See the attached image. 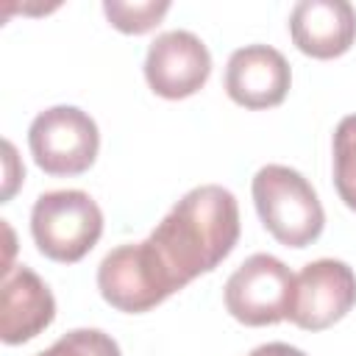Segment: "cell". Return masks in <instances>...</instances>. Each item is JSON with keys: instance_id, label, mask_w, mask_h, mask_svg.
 Returning a JSON list of instances; mask_svg holds the SVG:
<instances>
[{"instance_id": "cell-12", "label": "cell", "mask_w": 356, "mask_h": 356, "mask_svg": "<svg viewBox=\"0 0 356 356\" xmlns=\"http://www.w3.org/2000/svg\"><path fill=\"white\" fill-rule=\"evenodd\" d=\"M334 186L356 211V114L342 117L334 131Z\"/></svg>"}, {"instance_id": "cell-6", "label": "cell", "mask_w": 356, "mask_h": 356, "mask_svg": "<svg viewBox=\"0 0 356 356\" xmlns=\"http://www.w3.org/2000/svg\"><path fill=\"white\" fill-rule=\"evenodd\" d=\"M292 289L295 275L281 259L253 253L231 273L222 295L234 320L245 325H273L286 320Z\"/></svg>"}, {"instance_id": "cell-9", "label": "cell", "mask_w": 356, "mask_h": 356, "mask_svg": "<svg viewBox=\"0 0 356 356\" xmlns=\"http://www.w3.org/2000/svg\"><path fill=\"white\" fill-rule=\"evenodd\" d=\"M292 83L286 58L270 44H245L231 53L225 67V92L236 106L273 108L284 103Z\"/></svg>"}, {"instance_id": "cell-15", "label": "cell", "mask_w": 356, "mask_h": 356, "mask_svg": "<svg viewBox=\"0 0 356 356\" xmlns=\"http://www.w3.org/2000/svg\"><path fill=\"white\" fill-rule=\"evenodd\" d=\"M248 356H306V353L292 348V345H286V342H267V345L253 348Z\"/></svg>"}, {"instance_id": "cell-2", "label": "cell", "mask_w": 356, "mask_h": 356, "mask_svg": "<svg viewBox=\"0 0 356 356\" xmlns=\"http://www.w3.org/2000/svg\"><path fill=\"white\" fill-rule=\"evenodd\" d=\"M250 192L264 228L281 245L306 248L323 234V203L298 170L284 164H267L253 175Z\"/></svg>"}, {"instance_id": "cell-8", "label": "cell", "mask_w": 356, "mask_h": 356, "mask_svg": "<svg viewBox=\"0 0 356 356\" xmlns=\"http://www.w3.org/2000/svg\"><path fill=\"white\" fill-rule=\"evenodd\" d=\"M211 75L209 47L192 31L159 33L145 56L147 86L167 100H181L203 89Z\"/></svg>"}, {"instance_id": "cell-11", "label": "cell", "mask_w": 356, "mask_h": 356, "mask_svg": "<svg viewBox=\"0 0 356 356\" xmlns=\"http://www.w3.org/2000/svg\"><path fill=\"white\" fill-rule=\"evenodd\" d=\"M289 33L300 53L337 58L356 39V8L348 0H300L289 14Z\"/></svg>"}, {"instance_id": "cell-1", "label": "cell", "mask_w": 356, "mask_h": 356, "mask_svg": "<svg viewBox=\"0 0 356 356\" xmlns=\"http://www.w3.org/2000/svg\"><path fill=\"white\" fill-rule=\"evenodd\" d=\"M147 239L181 286H186L234 250L239 239L236 197L217 184L195 186L170 209Z\"/></svg>"}, {"instance_id": "cell-3", "label": "cell", "mask_w": 356, "mask_h": 356, "mask_svg": "<svg viewBox=\"0 0 356 356\" xmlns=\"http://www.w3.org/2000/svg\"><path fill=\"white\" fill-rule=\"evenodd\" d=\"M97 289L108 306L128 314H142L172 292L184 289L150 239L108 250L97 267Z\"/></svg>"}, {"instance_id": "cell-10", "label": "cell", "mask_w": 356, "mask_h": 356, "mask_svg": "<svg viewBox=\"0 0 356 356\" xmlns=\"http://www.w3.org/2000/svg\"><path fill=\"white\" fill-rule=\"evenodd\" d=\"M56 317L50 286L25 264L3 275L0 289V337L6 345H22L42 334Z\"/></svg>"}, {"instance_id": "cell-5", "label": "cell", "mask_w": 356, "mask_h": 356, "mask_svg": "<svg viewBox=\"0 0 356 356\" xmlns=\"http://www.w3.org/2000/svg\"><path fill=\"white\" fill-rule=\"evenodd\" d=\"M28 147L47 175H81L97 159L100 134L86 111L75 106H53L33 117Z\"/></svg>"}, {"instance_id": "cell-14", "label": "cell", "mask_w": 356, "mask_h": 356, "mask_svg": "<svg viewBox=\"0 0 356 356\" xmlns=\"http://www.w3.org/2000/svg\"><path fill=\"white\" fill-rule=\"evenodd\" d=\"M36 356H122L114 337L100 328H75Z\"/></svg>"}, {"instance_id": "cell-13", "label": "cell", "mask_w": 356, "mask_h": 356, "mask_svg": "<svg viewBox=\"0 0 356 356\" xmlns=\"http://www.w3.org/2000/svg\"><path fill=\"white\" fill-rule=\"evenodd\" d=\"M103 11L108 17V22L122 31V33H145L150 28H156L161 22V17L170 11L167 0L159 3H120V0H106Z\"/></svg>"}, {"instance_id": "cell-7", "label": "cell", "mask_w": 356, "mask_h": 356, "mask_svg": "<svg viewBox=\"0 0 356 356\" xmlns=\"http://www.w3.org/2000/svg\"><path fill=\"white\" fill-rule=\"evenodd\" d=\"M356 303V273L339 259L309 261L295 275L286 317L303 331H323Z\"/></svg>"}, {"instance_id": "cell-4", "label": "cell", "mask_w": 356, "mask_h": 356, "mask_svg": "<svg viewBox=\"0 0 356 356\" xmlns=\"http://www.w3.org/2000/svg\"><path fill=\"white\" fill-rule=\"evenodd\" d=\"M31 234L42 256L75 264L97 245L103 234V211L81 189L44 192L31 209Z\"/></svg>"}]
</instances>
